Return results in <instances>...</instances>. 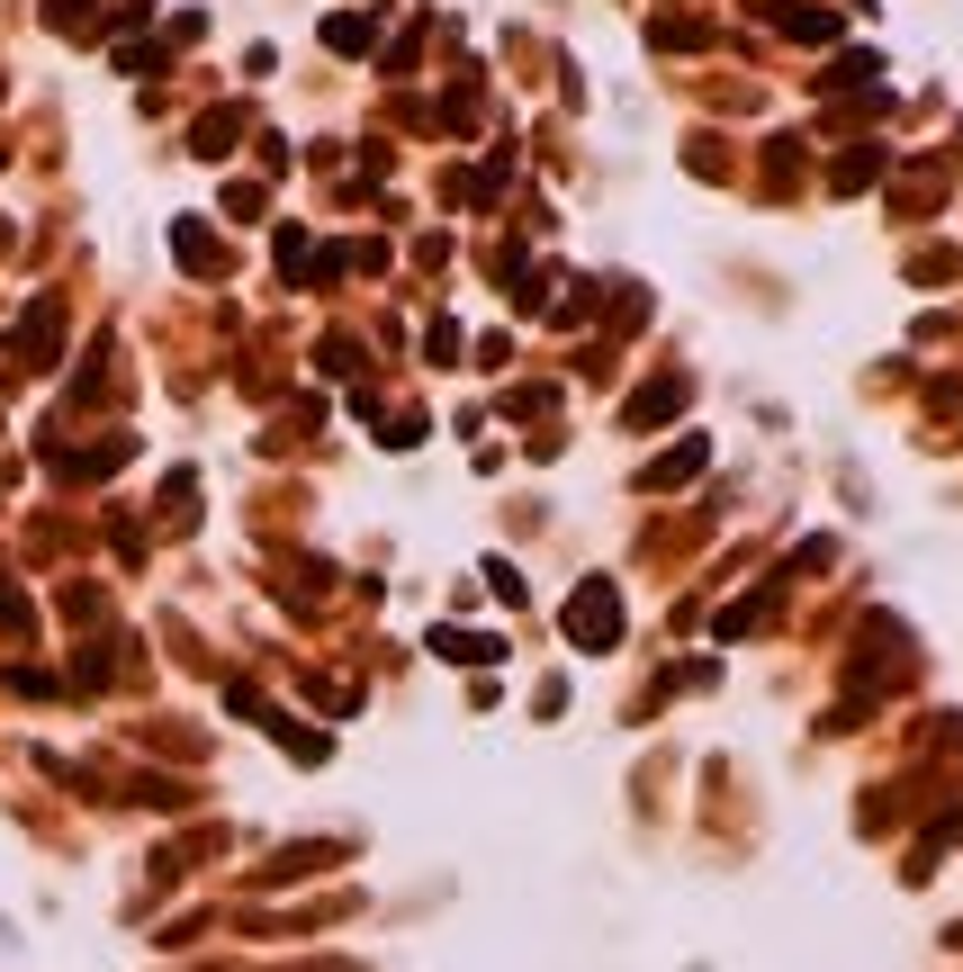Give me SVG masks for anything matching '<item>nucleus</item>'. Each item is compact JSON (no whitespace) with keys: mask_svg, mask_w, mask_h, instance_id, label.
<instances>
[{"mask_svg":"<svg viewBox=\"0 0 963 972\" xmlns=\"http://www.w3.org/2000/svg\"><path fill=\"white\" fill-rule=\"evenodd\" d=\"M603 594H612V586H586V603H577V640H586V649L612 640V603H603Z\"/></svg>","mask_w":963,"mask_h":972,"instance_id":"1","label":"nucleus"}]
</instances>
